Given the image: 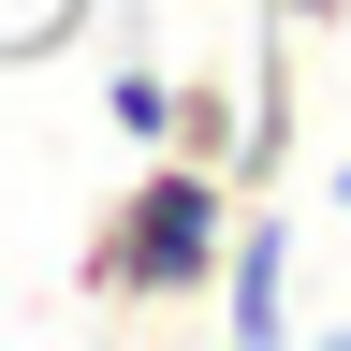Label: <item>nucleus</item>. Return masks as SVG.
I'll return each mask as SVG.
<instances>
[{
  "label": "nucleus",
  "instance_id": "f257e3e1",
  "mask_svg": "<svg viewBox=\"0 0 351 351\" xmlns=\"http://www.w3.org/2000/svg\"><path fill=\"white\" fill-rule=\"evenodd\" d=\"M219 234H234V176H205V161L161 147V161L132 176V191H103V219L73 234V293L117 307V322H176V307H205Z\"/></svg>",
  "mask_w": 351,
  "mask_h": 351
},
{
  "label": "nucleus",
  "instance_id": "f03ea898",
  "mask_svg": "<svg viewBox=\"0 0 351 351\" xmlns=\"http://www.w3.org/2000/svg\"><path fill=\"white\" fill-rule=\"evenodd\" d=\"M234 205H249V191H234ZM205 322L234 337V351H278V337H293V234H278L263 205L234 219V234H219V278H205Z\"/></svg>",
  "mask_w": 351,
  "mask_h": 351
},
{
  "label": "nucleus",
  "instance_id": "7ed1b4c3",
  "mask_svg": "<svg viewBox=\"0 0 351 351\" xmlns=\"http://www.w3.org/2000/svg\"><path fill=\"white\" fill-rule=\"evenodd\" d=\"M161 147H176V161H205V176L234 161V73H219V59H205V73H176V103H161Z\"/></svg>",
  "mask_w": 351,
  "mask_h": 351
},
{
  "label": "nucleus",
  "instance_id": "20e7f679",
  "mask_svg": "<svg viewBox=\"0 0 351 351\" xmlns=\"http://www.w3.org/2000/svg\"><path fill=\"white\" fill-rule=\"evenodd\" d=\"M161 103H176V73H161V59H117V73H103V117L132 132V147H161Z\"/></svg>",
  "mask_w": 351,
  "mask_h": 351
},
{
  "label": "nucleus",
  "instance_id": "39448f33",
  "mask_svg": "<svg viewBox=\"0 0 351 351\" xmlns=\"http://www.w3.org/2000/svg\"><path fill=\"white\" fill-rule=\"evenodd\" d=\"M337 15H351V0H263V29H293V44H307V29H337Z\"/></svg>",
  "mask_w": 351,
  "mask_h": 351
},
{
  "label": "nucleus",
  "instance_id": "423d86ee",
  "mask_svg": "<svg viewBox=\"0 0 351 351\" xmlns=\"http://www.w3.org/2000/svg\"><path fill=\"white\" fill-rule=\"evenodd\" d=\"M337 219H351V161H337Z\"/></svg>",
  "mask_w": 351,
  "mask_h": 351
}]
</instances>
